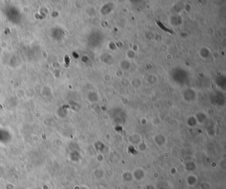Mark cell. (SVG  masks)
<instances>
[{
  "label": "cell",
  "mask_w": 226,
  "mask_h": 189,
  "mask_svg": "<svg viewBox=\"0 0 226 189\" xmlns=\"http://www.w3.org/2000/svg\"><path fill=\"white\" fill-rule=\"evenodd\" d=\"M65 62H66L65 66L66 67V68H68L69 65H70V59H69V58L68 56H65Z\"/></svg>",
  "instance_id": "6da1fadb"
}]
</instances>
